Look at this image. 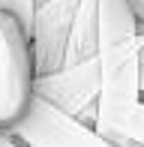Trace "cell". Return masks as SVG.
Listing matches in <instances>:
<instances>
[{"label": "cell", "mask_w": 144, "mask_h": 147, "mask_svg": "<svg viewBox=\"0 0 144 147\" xmlns=\"http://www.w3.org/2000/svg\"><path fill=\"white\" fill-rule=\"evenodd\" d=\"M144 51V30L135 36L114 42L108 48L96 51L99 63V99H96V117L93 129L99 135H108L135 105L141 102V84H138V60Z\"/></svg>", "instance_id": "1"}, {"label": "cell", "mask_w": 144, "mask_h": 147, "mask_svg": "<svg viewBox=\"0 0 144 147\" xmlns=\"http://www.w3.org/2000/svg\"><path fill=\"white\" fill-rule=\"evenodd\" d=\"M3 132L15 138L21 147H123L99 135L93 126L81 123L78 117L57 111L54 105H48L39 96H30L21 117Z\"/></svg>", "instance_id": "2"}, {"label": "cell", "mask_w": 144, "mask_h": 147, "mask_svg": "<svg viewBox=\"0 0 144 147\" xmlns=\"http://www.w3.org/2000/svg\"><path fill=\"white\" fill-rule=\"evenodd\" d=\"M33 84L30 39L12 15L0 12V132L9 129L27 108Z\"/></svg>", "instance_id": "3"}, {"label": "cell", "mask_w": 144, "mask_h": 147, "mask_svg": "<svg viewBox=\"0 0 144 147\" xmlns=\"http://www.w3.org/2000/svg\"><path fill=\"white\" fill-rule=\"evenodd\" d=\"M30 90H33V96L54 105L57 111L93 126L96 99H99V63H96V54L78 60L72 66H57L45 75H33Z\"/></svg>", "instance_id": "4"}, {"label": "cell", "mask_w": 144, "mask_h": 147, "mask_svg": "<svg viewBox=\"0 0 144 147\" xmlns=\"http://www.w3.org/2000/svg\"><path fill=\"white\" fill-rule=\"evenodd\" d=\"M78 0H42L33 9V30H30V51H33V75L57 69L63 63L66 39L75 18Z\"/></svg>", "instance_id": "5"}, {"label": "cell", "mask_w": 144, "mask_h": 147, "mask_svg": "<svg viewBox=\"0 0 144 147\" xmlns=\"http://www.w3.org/2000/svg\"><path fill=\"white\" fill-rule=\"evenodd\" d=\"M105 138H111V141H117V144H135V147H144V99H141V102L114 126V129L108 132Z\"/></svg>", "instance_id": "6"}, {"label": "cell", "mask_w": 144, "mask_h": 147, "mask_svg": "<svg viewBox=\"0 0 144 147\" xmlns=\"http://www.w3.org/2000/svg\"><path fill=\"white\" fill-rule=\"evenodd\" d=\"M33 9H36V0H0V12L15 18L21 24V30L27 33V39H30V30H33Z\"/></svg>", "instance_id": "7"}, {"label": "cell", "mask_w": 144, "mask_h": 147, "mask_svg": "<svg viewBox=\"0 0 144 147\" xmlns=\"http://www.w3.org/2000/svg\"><path fill=\"white\" fill-rule=\"evenodd\" d=\"M126 3H129V12H132L138 30H144V0H126Z\"/></svg>", "instance_id": "8"}, {"label": "cell", "mask_w": 144, "mask_h": 147, "mask_svg": "<svg viewBox=\"0 0 144 147\" xmlns=\"http://www.w3.org/2000/svg\"><path fill=\"white\" fill-rule=\"evenodd\" d=\"M0 147H21V144H18L15 138H9L6 132H0Z\"/></svg>", "instance_id": "9"}, {"label": "cell", "mask_w": 144, "mask_h": 147, "mask_svg": "<svg viewBox=\"0 0 144 147\" xmlns=\"http://www.w3.org/2000/svg\"><path fill=\"white\" fill-rule=\"evenodd\" d=\"M138 84H141V96H144V51H141V60H138Z\"/></svg>", "instance_id": "10"}, {"label": "cell", "mask_w": 144, "mask_h": 147, "mask_svg": "<svg viewBox=\"0 0 144 147\" xmlns=\"http://www.w3.org/2000/svg\"><path fill=\"white\" fill-rule=\"evenodd\" d=\"M123 147H135V144H123Z\"/></svg>", "instance_id": "11"}, {"label": "cell", "mask_w": 144, "mask_h": 147, "mask_svg": "<svg viewBox=\"0 0 144 147\" xmlns=\"http://www.w3.org/2000/svg\"><path fill=\"white\" fill-rule=\"evenodd\" d=\"M36 3H42V0H36Z\"/></svg>", "instance_id": "12"}]
</instances>
